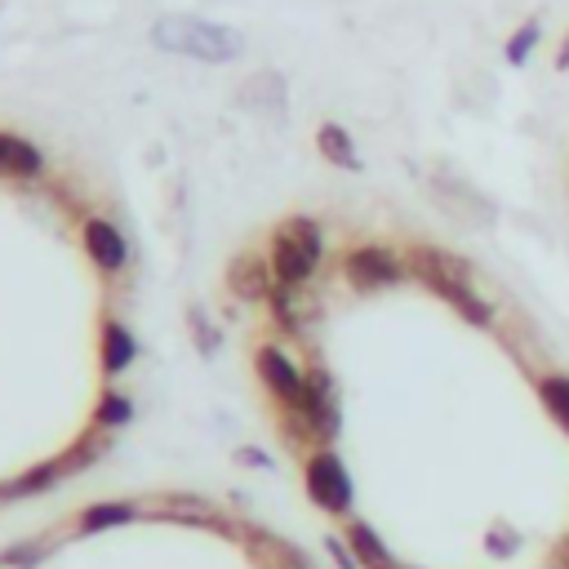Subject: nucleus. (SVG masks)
Returning a JSON list of instances; mask_svg holds the SVG:
<instances>
[{
	"mask_svg": "<svg viewBox=\"0 0 569 569\" xmlns=\"http://www.w3.org/2000/svg\"><path fill=\"white\" fill-rule=\"evenodd\" d=\"M538 45H543V19L529 14V19L516 23V32L503 41V63H507V67H525V63L534 58Z\"/></svg>",
	"mask_w": 569,
	"mask_h": 569,
	"instance_id": "obj_19",
	"label": "nucleus"
},
{
	"mask_svg": "<svg viewBox=\"0 0 569 569\" xmlns=\"http://www.w3.org/2000/svg\"><path fill=\"white\" fill-rule=\"evenodd\" d=\"M521 529L516 525H507V521H494L490 529H485V538H481V547L494 556V560H512L516 551H521Z\"/></svg>",
	"mask_w": 569,
	"mask_h": 569,
	"instance_id": "obj_22",
	"label": "nucleus"
},
{
	"mask_svg": "<svg viewBox=\"0 0 569 569\" xmlns=\"http://www.w3.org/2000/svg\"><path fill=\"white\" fill-rule=\"evenodd\" d=\"M63 477H67V463H63V459H50V463H41V468H28V472L14 477L10 485H0V503H10V499H32V494H50Z\"/></svg>",
	"mask_w": 569,
	"mask_h": 569,
	"instance_id": "obj_18",
	"label": "nucleus"
},
{
	"mask_svg": "<svg viewBox=\"0 0 569 569\" xmlns=\"http://www.w3.org/2000/svg\"><path fill=\"white\" fill-rule=\"evenodd\" d=\"M0 174L6 178H41L45 174V152L28 143L23 134L0 130Z\"/></svg>",
	"mask_w": 569,
	"mask_h": 569,
	"instance_id": "obj_13",
	"label": "nucleus"
},
{
	"mask_svg": "<svg viewBox=\"0 0 569 569\" xmlns=\"http://www.w3.org/2000/svg\"><path fill=\"white\" fill-rule=\"evenodd\" d=\"M237 459H241V463H254V468H272V459H267L263 449H241Z\"/></svg>",
	"mask_w": 569,
	"mask_h": 569,
	"instance_id": "obj_28",
	"label": "nucleus"
},
{
	"mask_svg": "<svg viewBox=\"0 0 569 569\" xmlns=\"http://www.w3.org/2000/svg\"><path fill=\"white\" fill-rule=\"evenodd\" d=\"M143 516L139 503H121V499H111V503H89L80 516H76V534H102V529H121V525H134Z\"/></svg>",
	"mask_w": 569,
	"mask_h": 569,
	"instance_id": "obj_16",
	"label": "nucleus"
},
{
	"mask_svg": "<svg viewBox=\"0 0 569 569\" xmlns=\"http://www.w3.org/2000/svg\"><path fill=\"white\" fill-rule=\"evenodd\" d=\"M316 152H320V161H329L333 169H348V174H361V169H365V161H361V152H357V139L348 134V125H338V121H320V130H316Z\"/></svg>",
	"mask_w": 569,
	"mask_h": 569,
	"instance_id": "obj_12",
	"label": "nucleus"
},
{
	"mask_svg": "<svg viewBox=\"0 0 569 569\" xmlns=\"http://www.w3.org/2000/svg\"><path fill=\"white\" fill-rule=\"evenodd\" d=\"M139 338H134V329L125 325V320H117V316H102V374L107 379H121L134 361H139Z\"/></svg>",
	"mask_w": 569,
	"mask_h": 569,
	"instance_id": "obj_10",
	"label": "nucleus"
},
{
	"mask_svg": "<svg viewBox=\"0 0 569 569\" xmlns=\"http://www.w3.org/2000/svg\"><path fill=\"white\" fill-rule=\"evenodd\" d=\"M80 245L89 254V263L102 272V276H121L125 263H130V241L117 222H107V218H89L80 227Z\"/></svg>",
	"mask_w": 569,
	"mask_h": 569,
	"instance_id": "obj_8",
	"label": "nucleus"
},
{
	"mask_svg": "<svg viewBox=\"0 0 569 569\" xmlns=\"http://www.w3.org/2000/svg\"><path fill=\"white\" fill-rule=\"evenodd\" d=\"M187 325H192V338H196V352H200V357H214V352H218V333L205 325V311H200V307L187 311Z\"/></svg>",
	"mask_w": 569,
	"mask_h": 569,
	"instance_id": "obj_24",
	"label": "nucleus"
},
{
	"mask_svg": "<svg viewBox=\"0 0 569 569\" xmlns=\"http://www.w3.org/2000/svg\"><path fill=\"white\" fill-rule=\"evenodd\" d=\"M267 307H272V320H276L281 329H289V333H303L307 320L320 311V307L307 298V285H281V281L272 285Z\"/></svg>",
	"mask_w": 569,
	"mask_h": 569,
	"instance_id": "obj_11",
	"label": "nucleus"
},
{
	"mask_svg": "<svg viewBox=\"0 0 569 569\" xmlns=\"http://www.w3.org/2000/svg\"><path fill=\"white\" fill-rule=\"evenodd\" d=\"M409 276L431 289L449 311H459V320H468L472 329H494L499 325V307L477 289V272L463 254L440 250V245H414L405 254Z\"/></svg>",
	"mask_w": 569,
	"mask_h": 569,
	"instance_id": "obj_1",
	"label": "nucleus"
},
{
	"mask_svg": "<svg viewBox=\"0 0 569 569\" xmlns=\"http://www.w3.org/2000/svg\"><path fill=\"white\" fill-rule=\"evenodd\" d=\"M267 259H272V272H276L281 285H311L316 267L325 259V232L311 218L294 214V218H285L272 232Z\"/></svg>",
	"mask_w": 569,
	"mask_h": 569,
	"instance_id": "obj_4",
	"label": "nucleus"
},
{
	"mask_svg": "<svg viewBox=\"0 0 569 569\" xmlns=\"http://www.w3.org/2000/svg\"><path fill=\"white\" fill-rule=\"evenodd\" d=\"M409 276V263L392 250V245H352L343 254V281L361 294H379V289H392Z\"/></svg>",
	"mask_w": 569,
	"mask_h": 569,
	"instance_id": "obj_6",
	"label": "nucleus"
},
{
	"mask_svg": "<svg viewBox=\"0 0 569 569\" xmlns=\"http://www.w3.org/2000/svg\"><path fill=\"white\" fill-rule=\"evenodd\" d=\"M107 445H111V436H102V427H94V431H85L67 453H63V463H67V472H80V468H89V463H98L102 453H107Z\"/></svg>",
	"mask_w": 569,
	"mask_h": 569,
	"instance_id": "obj_21",
	"label": "nucleus"
},
{
	"mask_svg": "<svg viewBox=\"0 0 569 569\" xmlns=\"http://www.w3.org/2000/svg\"><path fill=\"white\" fill-rule=\"evenodd\" d=\"M303 485H307V499H311L325 516H352L357 485H352V472H348V463H343V453H338L333 445H320V449L307 453Z\"/></svg>",
	"mask_w": 569,
	"mask_h": 569,
	"instance_id": "obj_5",
	"label": "nucleus"
},
{
	"mask_svg": "<svg viewBox=\"0 0 569 569\" xmlns=\"http://www.w3.org/2000/svg\"><path fill=\"white\" fill-rule=\"evenodd\" d=\"M551 67H556V72H569V28H565V36H560L556 54H551Z\"/></svg>",
	"mask_w": 569,
	"mask_h": 569,
	"instance_id": "obj_27",
	"label": "nucleus"
},
{
	"mask_svg": "<svg viewBox=\"0 0 569 569\" xmlns=\"http://www.w3.org/2000/svg\"><path fill=\"white\" fill-rule=\"evenodd\" d=\"M547 569H569V534L551 547V556H547Z\"/></svg>",
	"mask_w": 569,
	"mask_h": 569,
	"instance_id": "obj_26",
	"label": "nucleus"
},
{
	"mask_svg": "<svg viewBox=\"0 0 569 569\" xmlns=\"http://www.w3.org/2000/svg\"><path fill=\"white\" fill-rule=\"evenodd\" d=\"M343 427V409H338V387H333V374L325 365H311L307 370V387H303V401L298 405H285V431L289 440L298 445H329Z\"/></svg>",
	"mask_w": 569,
	"mask_h": 569,
	"instance_id": "obj_3",
	"label": "nucleus"
},
{
	"mask_svg": "<svg viewBox=\"0 0 569 569\" xmlns=\"http://www.w3.org/2000/svg\"><path fill=\"white\" fill-rule=\"evenodd\" d=\"M45 556H50V543L45 538H28V543H14V547L0 551V569H36Z\"/></svg>",
	"mask_w": 569,
	"mask_h": 569,
	"instance_id": "obj_23",
	"label": "nucleus"
},
{
	"mask_svg": "<svg viewBox=\"0 0 569 569\" xmlns=\"http://www.w3.org/2000/svg\"><path fill=\"white\" fill-rule=\"evenodd\" d=\"M534 396H538L543 414L569 436V374H560V370L534 374Z\"/></svg>",
	"mask_w": 569,
	"mask_h": 569,
	"instance_id": "obj_17",
	"label": "nucleus"
},
{
	"mask_svg": "<svg viewBox=\"0 0 569 569\" xmlns=\"http://www.w3.org/2000/svg\"><path fill=\"white\" fill-rule=\"evenodd\" d=\"M254 370H259V383H263L281 405H298V401H303L307 370H298V361H294L285 348L263 343L259 357H254Z\"/></svg>",
	"mask_w": 569,
	"mask_h": 569,
	"instance_id": "obj_7",
	"label": "nucleus"
},
{
	"mask_svg": "<svg viewBox=\"0 0 569 569\" xmlns=\"http://www.w3.org/2000/svg\"><path fill=\"white\" fill-rule=\"evenodd\" d=\"M348 547L357 551V560H361V569H401L396 565V556H392V547L383 543V534L370 525V521H348Z\"/></svg>",
	"mask_w": 569,
	"mask_h": 569,
	"instance_id": "obj_15",
	"label": "nucleus"
},
{
	"mask_svg": "<svg viewBox=\"0 0 569 569\" xmlns=\"http://www.w3.org/2000/svg\"><path fill=\"white\" fill-rule=\"evenodd\" d=\"M152 45L165 54H183L196 63H237L245 54V36L237 28H222L196 14H165L152 28Z\"/></svg>",
	"mask_w": 569,
	"mask_h": 569,
	"instance_id": "obj_2",
	"label": "nucleus"
},
{
	"mask_svg": "<svg viewBox=\"0 0 569 569\" xmlns=\"http://www.w3.org/2000/svg\"><path fill=\"white\" fill-rule=\"evenodd\" d=\"M130 418H134V401H130L125 392L107 387V392L98 396V409H94V427H102V431L111 436V431H121V427H125Z\"/></svg>",
	"mask_w": 569,
	"mask_h": 569,
	"instance_id": "obj_20",
	"label": "nucleus"
},
{
	"mask_svg": "<svg viewBox=\"0 0 569 569\" xmlns=\"http://www.w3.org/2000/svg\"><path fill=\"white\" fill-rule=\"evenodd\" d=\"M156 516L178 521V525H196V529H222V534H232V525H227L205 499H192V494H165V499L156 503Z\"/></svg>",
	"mask_w": 569,
	"mask_h": 569,
	"instance_id": "obj_14",
	"label": "nucleus"
},
{
	"mask_svg": "<svg viewBox=\"0 0 569 569\" xmlns=\"http://www.w3.org/2000/svg\"><path fill=\"white\" fill-rule=\"evenodd\" d=\"M325 547H329V556H333V565H338V569H361V560H357V551L348 547V538L329 534V538H325Z\"/></svg>",
	"mask_w": 569,
	"mask_h": 569,
	"instance_id": "obj_25",
	"label": "nucleus"
},
{
	"mask_svg": "<svg viewBox=\"0 0 569 569\" xmlns=\"http://www.w3.org/2000/svg\"><path fill=\"white\" fill-rule=\"evenodd\" d=\"M272 285H276L272 259H263L254 250H241L232 263H227V289H232L237 303H267Z\"/></svg>",
	"mask_w": 569,
	"mask_h": 569,
	"instance_id": "obj_9",
	"label": "nucleus"
}]
</instances>
